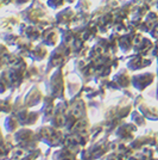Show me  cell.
Listing matches in <instances>:
<instances>
[{
  "instance_id": "cell-1",
  "label": "cell",
  "mask_w": 158,
  "mask_h": 160,
  "mask_svg": "<svg viewBox=\"0 0 158 160\" xmlns=\"http://www.w3.org/2000/svg\"><path fill=\"white\" fill-rule=\"evenodd\" d=\"M35 132L40 142H44L49 147H61L66 143V134L61 128H56L51 124H43Z\"/></svg>"
},
{
  "instance_id": "cell-2",
  "label": "cell",
  "mask_w": 158,
  "mask_h": 160,
  "mask_svg": "<svg viewBox=\"0 0 158 160\" xmlns=\"http://www.w3.org/2000/svg\"><path fill=\"white\" fill-rule=\"evenodd\" d=\"M13 141L14 146L25 152L35 151L40 146V140L36 132L27 127H20L16 133H13Z\"/></svg>"
},
{
  "instance_id": "cell-3",
  "label": "cell",
  "mask_w": 158,
  "mask_h": 160,
  "mask_svg": "<svg viewBox=\"0 0 158 160\" xmlns=\"http://www.w3.org/2000/svg\"><path fill=\"white\" fill-rule=\"evenodd\" d=\"M12 113L17 117L20 127H31V126H35L38 122L40 116V111H32V110H30V108L24 107L23 104L21 105H17L14 103Z\"/></svg>"
},
{
  "instance_id": "cell-4",
  "label": "cell",
  "mask_w": 158,
  "mask_h": 160,
  "mask_svg": "<svg viewBox=\"0 0 158 160\" xmlns=\"http://www.w3.org/2000/svg\"><path fill=\"white\" fill-rule=\"evenodd\" d=\"M111 142L108 139L99 140L94 142L89 148H85L81 151V160H96L104 157L109 151Z\"/></svg>"
},
{
  "instance_id": "cell-5",
  "label": "cell",
  "mask_w": 158,
  "mask_h": 160,
  "mask_svg": "<svg viewBox=\"0 0 158 160\" xmlns=\"http://www.w3.org/2000/svg\"><path fill=\"white\" fill-rule=\"evenodd\" d=\"M48 94L56 99L63 100L64 98V80L61 75V72H56L50 79L48 85Z\"/></svg>"
},
{
  "instance_id": "cell-6",
  "label": "cell",
  "mask_w": 158,
  "mask_h": 160,
  "mask_svg": "<svg viewBox=\"0 0 158 160\" xmlns=\"http://www.w3.org/2000/svg\"><path fill=\"white\" fill-rule=\"evenodd\" d=\"M81 148L77 147H72L68 145H63L61 148L56 149L51 155L53 160H79L77 159V153L80 152Z\"/></svg>"
},
{
  "instance_id": "cell-7",
  "label": "cell",
  "mask_w": 158,
  "mask_h": 160,
  "mask_svg": "<svg viewBox=\"0 0 158 160\" xmlns=\"http://www.w3.org/2000/svg\"><path fill=\"white\" fill-rule=\"evenodd\" d=\"M138 130V127L134 123H124L123 126L117 128L115 135L123 142H130L134 139V133Z\"/></svg>"
},
{
  "instance_id": "cell-8",
  "label": "cell",
  "mask_w": 158,
  "mask_h": 160,
  "mask_svg": "<svg viewBox=\"0 0 158 160\" xmlns=\"http://www.w3.org/2000/svg\"><path fill=\"white\" fill-rule=\"evenodd\" d=\"M42 100H43V94L40 92V90L38 88V86H33L25 94V97L23 99V105L31 109V108L38 105Z\"/></svg>"
},
{
  "instance_id": "cell-9",
  "label": "cell",
  "mask_w": 158,
  "mask_h": 160,
  "mask_svg": "<svg viewBox=\"0 0 158 160\" xmlns=\"http://www.w3.org/2000/svg\"><path fill=\"white\" fill-rule=\"evenodd\" d=\"M55 99L56 98H53L49 94L43 97V107L40 111L43 122H50V120H51V116H53V111H55V107H56Z\"/></svg>"
},
{
  "instance_id": "cell-10",
  "label": "cell",
  "mask_w": 158,
  "mask_h": 160,
  "mask_svg": "<svg viewBox=\"0 0 158 160\" xmlns=\"http://www.w3.org/2000/svg\"><path fill=\"white\" fill-rule=\"evenodd\" d=\"M155 75L152 73H144L139 74V75H134L132 78V85L136 87L138 91H144L147 86H150L153 81Z\"/></svg>"
},
{
  "instance_id": "cell-11",
  "label": "cell",
  "mask_w": 158,
  "mask_h": 160,
  "mask_svg": "<svg viewBox=\"0 0 158 160\" xmlns=\"http://www.w3.org/2000/svg\"><path fill=\"white\" fill-rule=\"evenodd\" d=\"M4 127H5V130H6L8 134H13L20 128V124H19V122H18V120H17V117L11 112L5 117Z\"/></svg>"
},
{
  "instance_id": "cell-12",
  "label": "cell",
  "mask_w": 158,
  "mask_h": 160,
  "mask_svg": "<svg viewBox=\"0 0 158 160\" xmlns=\"http://www.w3.org/2000/svg\"><path fill=\"white\" fill-rule=\"evenodd\" d=\"M138 109H139V111L146 117V120H152V121L158 120V109L157 108L147 107L146 104H143V105H139Z\"/></svg>"
},
{
  "instance_id": "cell-13",
  "label": "cell",
  "mask_w": 158,
  "mask_h": 160,
  "mask_svg": "<svg viewBox=\"0 0 158 160\" xmlns=\"http://www.w3.org/2000/svg\"><path fill=\"white\" fill-rule=\"evenodd\" d=\"M153 158V151L150 147H143L140 152L131 155L127 160H151Z\"/></svg>"
},
{
  "instance_id": "cell-14",
  "label": "cell",
  "mask_w": 158,
  "mask_h": 160,
  "mask_svg": "<svg viewBox=\"0 0 158 160\" xmlns=\"http://www.w3.org/2000/svg\"><path fill=\"white\" fill-rule=\"evenodd\" d=\"M132 122L137 126V127H145L146 126V117L139 110H134L131 113Z\"/></svg>"
},
{
  "instance_id": "cell-15",
  "label": "cell",
  "mask_w": 158,
  "mask_h": 160,
  "mask_svg": "<svg viewBox=\"0 0 158 160\" xmlns=\"http://www.w3.org/2000/svg\"><path fill=\"white\" fill-rule=\"evenodd\" d=\"M13 110V102L11 98H0V113H8L12 112Z\"/></svg>"
},
{
  "instance_id": "cell-16",
  "label": "cell",
  "mask_w": 158,
  "mask_h": 160,
  "mask_svg": "<svg viewBox=\"0 0 158 160\" xmlns=\"http://www.w3.org/2000/svg\"><path fill=\"white\" fill-rule=\"evenodd\" d=\"M10 88H11V84H10V79L7 75V71L0 72V94L5 93Z\"/></svg>"
},
{
  "instance_id": "cell-17",
  "label": "cell",
  "mask_w": 158,
  "mask_h": 160,
  "mask_svg": "<svg viewBox=\"0 0 158 160\" xmlns=\"http://www.w3.org/2000/svg\"><path fill=\"white\" fill-rule=\"evenodd\" d=\"M114 81L118 84L119 87H124V88H125V87H128L130 82H131L130 77L126 73H124V72H121V73H119L118 75H115V77H114Z\"/></svg>"
},
{
  "instance_id": "cell-18",
  "label": "cell",
  "mask_w": 158,
  "mask_h": 160,
  "mask_svg": "<svg viewBox=\"0 0 158 160\" xmlns=\"http://www.w3.org/2000/svg\"><path fill=\"white\" fill-rule=\"evenodd\" d=\"M40 154H42V151L40 148H37L31 152H24L17 160H37L40 157Z\"/></svg>"
},
{
  "instance_id": "cell-19",
  "label": "cell",
  "mask_w": 158,
  "mask_h": 160,
  "mask_svg": "<svg viewBox=\"0 0 158 160\" xmlns=\"http://www.w3.org/2000/svg\"><path fill=\"white\" fill-rule=\"evenodd\" d=\"M8 58H10V54L6 47L0 44V69H2V67L5 65H8Z\"/></svg>"
},
{
  "instance_id": "cell-20",
  "label": "cell",
  "mask_w": 158,
  "mask_h": 160,
  "mask_svg": "<svg viewBox=\"0 0 158 160\" xmlns=\"http://www.w3.org/2000/svg\"><path fill=\"white\" fill-rule=\"evenodd\" d=\"M102 160H126V157L118 152H112V153L107 154L102 158Z\"/></svg>"
},
{
  "instance_id": "cell-21",
  "label": "cell",
  "mask_w": 158,
  "mask_h": 160,
  "mask_svg": "<svg viewBox=\"0 0 158 160\" xmlns=\"http://www.w3.org/2000/svg\"><path fill=\"white\" fill-rule=\"evenodd\" d=\"M45 55H46V50L45 49H40V47H37L36 50H33L32 54H31L32 59H35V60H42Z\"/></svg>"
},
{
  "instance_id": "cell-22",
  "label": "cell",
  "mask_w": 158,
  "mask_h": 160,
  "mask_svg": "<svg viewBox=\"0 0 158 160\" xmlns=\"http://www.w3.org/2000/svg\"><path fill=\"white\" fill-rule=\"evenodd\" d=\"M12 149H13V148L0 146V160H7L8 155H10V152H11Z\"/></svg>"
},
{
  "instance_id": "cell-23",
  "label": "cell",
  "mask_w": 158,
  "mask_h": 160,
  "mask_svg": "<svg viewBox=\"0 0 158 160\" xmlns=\"http://www.w3.org/2000/svg\"><path fill=\"white\" fill-rule=\"evenodd\" d=\"M0 146L13 148L12 146H10V143H8V140H7L6 136H5V135H4V133H2V129H1V127H0Z\"/></svg>"
},
{
  "instance_id": "cell-24",
  "label": "cell",
  "mask_w": 158,
  "mask_h": 160,
  "mask_svg": "<svg viewBox=\"0 0 158 160\" xmlns=\"http://www.w3.org/2000/svg\"><path fill=\"white\" fill-rule=\"evenodd\" d=\"M156 151H157V153H158V143L156 145Z\"/></svg>"
},
{
  "instance_id": "cell-25",
  "label": "cell",
  "mask_w": 158,
  "mask_h": 160,
  "mask_svg": "<svg viewBox=\"0 0 158 160\" xmlns=\"http://www.w3.org/2000/svg\"><path fill=\"white\" fill-rule=\"evenodd\" d=\"M0 117H1V113H0Z\"/></svg>"
}]
</instances>
